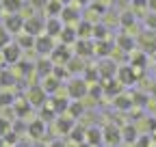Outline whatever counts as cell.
Here are the masks:
<instances>
[{"instance_id":"cell-1","label":"cell","mask_w":156,"mask_h":147,"mask_svg":"<svg viewBox=\"0 0 156 147\" xmlns=\"http://www.w3.org/2000/svg\"><path fill=\"white\" fill-rule=\"evenodd\" d=\"M67 93H69V97H74V100H83V97H87V93H89L87 82L80 80V78L69 80V84H67Z\"/></svg>"},{"instance_id":"cell-2","label":"cell","mask_w":156,"mask_h":147,"mask_svg":"<svg viewBox=\"0 0 156 147\" xmlns=\"http://www.w3.org/2000/svg\"><path fill=\"white\" fill-rule=\"evenodd\" d=\"M46 97H48V93L41 89V84H33L28 89V93H26V102L30 106H44L46 104Z\"/></svg>"},{"instance_id":"cell-3","label":"cell","mask_w":156,"mask_h":147,"mask_svg":"<svg viewBox=\"0 0 156 147\" xmlns=\"http://www.w3.org/2000/svg\"><path fill=\"white\" fill-rule=\"evenodd\" d=\"M44 28H46V22L41 20V17H37V15L28 17V20L24 22V32L26 35H33V37H39V35L44 32Z\"/></svg>"},{"instance_id":"cell-4","label":"cell","mask_w":156,"mask_h":147,"mask_svg":"<svg viewBox=\"0 0 156 147\" xmlns=\"http://www.w3.org/2000/svg\"><path fill=\"white\" fill-rule=\"evenodd\" d=\"M2 54H5V61L9 65H15V63H20V59H22V48L17 43H9V46L2 48Z\"/></svg>"},{"instance_id":"cell-5","label":"cell","mask_w":156,"mask_h":147,"mask_svg":"<svg viewBox=\"0 0 156 147\" xmlns=\"http://www.w3.org/2000/svg\"><path fill=\"white\" fill-rule=\"evenodd\" d=\"M35 50H37L39 54H50V52L54 50V46H52V37H48L46 32L39 35L37 39H35Z\"/></svg>"},{"instance_id":"cell-6","label":"cell","mask_w":156,"mask_h":147,"mask_svg":"<svg viewBox=\"0 0 156 147\" xmlns=\"http://www.w3.org/2000/svg\"><path fill=\"white\" fill-rule=\"evenodd\" d=\"M117 76H119V84H132V82H136V71H134V67L130 65H126V67H119L117 69Z\"/></svg>"},{"instance_id":"cell-7","label":"cell","mask_w":156,"mask_h":147,"mask_svg":"<svg viewBox=\"0 0 156 147\" xmlns=\"http://www.w3.org/2000/svg\"><path fill=\"white\" fill-rule=\"evenodd\" d=\"M5 28H7L9 32H20V30L24 28L22 15H20V13H11V15L7 17V22H5Z\"/></svg>"},{"instance_id":"cell-8","label":"cell","mask_w":156,"mask_h":147,"mask_svg":"<svg viewBox=\"0 0 156 147\" xmlns=\"http://www.w3.org/2000/svg\"><path fill=\"white\" fill-rule=\"evenodd\" d=\"M102 136H104V141L108 143V145H117L119 143V138H122V130L117 125H106L104 130H102Z\"/></svg>"},{"instance_id":"cell-9","label":"cell","mask_w":156,"mask_h":147,"mask_svg":"<svg viewBox=\"0 0 156 147\" xmlns=\"http://www.w3.org/2000/svg\"><path fill=\"white\" fill-rule=\"evenodd\" d=\"M139 43H141V48L145 52H156V35H152L150 30L141 32L139 35Z\"/></svg>"},{"instance_id":"cell-10","label":"cell","mask_w":156,"mask_h":147,"mask_svg":"<svg viewBox=\"0 0 156 147\" xmlns=\"http://www.w3.org/2000/svg\"><path fill=\"white\" fill-rule=\"evenodd\" d=\"M56 130H58V134H69L74 130V117L58 115L56 117Z\"/></svg>"},{"instance_id":"cell-11","label":"cell","mask_w":156,"mask_h":147,"mask_svg":"<svg viewBox=\"0 0 156 147\" xmlns=\"http://www.w3.org/2000/svg\"><path fill=\"white\" fill-rule=\"evenodd\" d=\"M85 141H87L89 145H93V147L102 145V141H104L102 130H100V128H87V132H85Z\"/></svg>"},{"instance_id":"cell-12","label":"cell","mask_w":156,"mask_h":147,"mask_svg":"<svg viewBox=\"0 0 156 147\" xmlns=\"http://www.w3.org/2000/svg\"><path fill=\"white\" fill-rule=\"evenodd\" d=\"M61 84H63V82L58 80L56 76H52V74H50V76H46V78H44V82H41V89L46 91V93L54 95L56 91H58V87H61Z\"/></svg>"},{"instance_id":"cell-13","label":"cell","mask_w":156,"mask_h":147,"mask_svg":"<svg viewBox=\"0 0 156 147\" xmlns=\"http://www.w3.org/2000/svg\"><path fill=\"white\" fill-rule=\"evenodd\" d=\"M63 30V22L58 20V17H48V22H46V35L48 37H56V35H61Z\"/></svg>"},{"instance_id":"cell-14","label":"cell","mask_w":156,"mask_h":147,"mask_svg":"<svg viewBox=\"0 0 156 147\" xmlns=\"http://www.w3.org/2000/svg\"><path fill=\"white\" fill-rule=\"evenodd\" d=\"M78 20H80V13H78L74 7H63V11H61V22L72 24V22H78Z\"/></svg>"},{"instance_id":"cell-15","label":"cell","mask_w":156,"mask_h":147,"mask_svg":"<svg viewBox=\"0 0 156 147\" xmlns=\"http://www.w3.org/2000/svg\"><path fill=\"white\" fill-rule=\"evenodd\" d=\"M117 48L119 50H124V52H130V50H134V37H130V35H119L117 37Z\"/></svg>"},{"instance_id":"cell-16","label":"cell","mask_w":156,"mask_h":147,"mask_svg":"<svg viewBox=\"0 0 156 147\" xmlns=\"http://www.w3.org/2000/svg\"><path fill=\"white\" fill-rule=\"evenodd\" d=\"M52 69H54V61H46V59H41L37 63V74L41 78H46V76H50L52 74Z\"/></svg>"},{"instance_id":"cell-17","label":"cell","mask_w":156,"mask_h":147,"mask_svg":"<svg viewBox=\"0 0 156 147\" xmlns=\"http://www.w3.org/2000/svg\"><path fill=\"white\" fill-rule=\"evenodd\" d=\"M28 132H30L35 138H41V136H44V132H46V123H44L41 119H35V121L28 125Z\"/></svg>"},{"instance_id":"cell-18","label":"cell","mask_w":156,"mask_h":147,"mask_svg":"<svg viewBox=\"0 0 156 147\" xmlns=\"http://www.w3.org/2000/svg\"><path fill=\"white\" fill-rule=\"evenodd\" d=\"M98 74H104V76H106V80L113 76V74H117V67L113 65V61H102L100 65H98Z\"/></svg>"},{"instance_id":"cell-19","label":"cell","mask_w":156,"mask_h":147,"mask_svg":"<svg viewBox=\"0 0 156 147\" xmlns=\"http://www.w3.org/2000/svg\"><path fill=\"white\" fill-rule=\"evenodd\" d=\"M69 117H74V119H78V117H80V115H85V104H83V100H76L74 104H69Z\"/></svg>"},{"instance_id":"cell-20","label":"cell","mask_w":156,"mask_h":147,"mask_svg":"<svg viewBox=\"0 0 156 147\" xmlns=\"http://www.w3.org/2000/svg\"><path fill=\"white\" fill-rule=\"evenodd\" d=\"M61 39L65 41V46L74 43V41L78 39V35H76V28H72V26H63V30H61Z\"/></svg>"},{"instance_id":"cell-21","label":"cell","mask_w":156,"mask_h":147,"mask_svg":"<svg viewBox=\"0 0 156 147\" xmlns=\"http://www.w3.org/2000/svg\"><path fill=\"white\" fill-rule=\"evenodd\" d=\"M93 26H95V24L83 20L80 24H78V28H76V35H78V37H91V35H93Z\"/></svg>"},{"instance_id":"cell-22","label":"cell","mask_w":156,"mask_h":147,"mask_svg":"<svg viewBox=\"0 0 156 147\" xmlns=\"http://www.w3.org/2000/svg\"><path fill=\"white\" fill-rule=\"evenodd\" d=\"M46 13L50 15V17H56V15H61V11H63V5L58 2V0H50V2H46Z\"/></svg>"},{"instance_id":"cell-23","label":"cell","mask_w":156,"mask_h":147,"mask_svg":"<svg viewBox=\"0 0 156 147\" xmlns=\"http://www.w3.org/2000/svg\"><path fill=\"white\" fill-rule=\"evenodd\" d=\"M139 130H136V125H126V128H122V138H126V141H136L139 138V134H136Z\"/></svg>"},{"instance_id":"cell-24","label":"cell","mask_w":156,"mask_h":147,"mask_svg":"<svg viewBox=\"0 0 156 147\" xmlns=\"http://www.w3.org/2000/svg\"><path fill=\"white\" fill-rule=\"evenodd\" d=\"M85 132H87V128H83V125H74V130L69 132V136H72V141H76L78 145H80V143L85 141Z\"/></svg>"},{"instance_id":"cell-25","label":"cell","mask_w":156,"mask_h":147,"mask_svg":"<svg viewBox=\"0 0 156 147\" xmlns=\"http://www.w3.org/2000/svg\"><path fill=\"white\" fill-rule=\"evenodd\" d=\"M2 9H7L9 15H11V13H20L22 2H20V0H2Z\"/></svg>"},{"instance_id":"cell-26","label":"cell","mask_w":156,"mask_h":147,"mask_svg":"<svg viewBox=\"0 0 156 147\" xmlns=\"http://www.w3.org/2000/svg\"><path fill=\"white\" fill-rule=\"evenodd\" d=\"M67 69H69V71H80V69H85V59H83V56H74V59H69Z\"/></svg>"},{"instance_id":"cell-27","label":"cell","mask_w":156,"mask_h":147,"mask_svg":"<svg viewBox=\"0 0 156 147\" xmlns=\"http://www.w3.org/2000/svg\"><path fill=\"white\" fill-rule=\"evenodd\" d=\"M35 39L37 37H33V35H22L17 39V46L20 48H35Z\"/></svg>"},{"instance_id":"cell-28","label":"cell","mask_w":156,"mask_h":147,"mask_svg":"<svg viewBox=\"0 0 156 147\" xmlns=\"http://www.w3.org/2000/svg\"><path fill=\"white\" fill-rule=\"evenodd\" d=\"M115 106H117V108H122V110H126V108L132 106V97H130V95H117Z\"/></svg>"},{"instance_id":"cell-29","label":"cell","mask_w":156,"mask_h":147,"mask_svg":"<svg viewBox=\"0 0 156 147\" xmlns=\"http://www.w3.org/2000/svg\"><path fill=\"white\" fill-rule=\"evenodd\" d=\"M93 52H98V54H108V52H113V46L106 43V41H98L95 48H93Z\"/></svg>"},{"instance_id":"cell-30","label":"cell","mask_w":156,"mask_h":147,"mask_svg":"<svg viewBox=\"0 0 156 147\" xmlns=\"http://www.w3.org/2000/svg\"><path fill=\"white\" fill-rule=\"evenodd\" d=\"M93 37H98V39H104V37H106V26L104 24H95L93 26Z\"/></svg>"},{"instance_id":"cell-31","label":"cell","mask_w":156,"mask_h":147,"mask_svg":"<svg viewBox=\"0 0 156 147\" xmlns=\"http://www.w3.org/2000/svg\"><path fill=\"white\" fill-rule=\"evenodd\" d=\"M76 46H78V48H76V50H78V56H83V54L93 52V48H89V41H78Z\"/></svg>"},{"instance_id":"cell-32","label":"cell","mask_w":156,"mask_h":147,"mask_svg":"<svg viewBox=\"0 0 156 147\" xmlns=\"http://www.w3.org/2000/svg\"><path fill=\"white\" fill-rule=\"evenodd\" d=\"M5 46H9V30L0 26V50H2Z\"/></svg>"},{"instance_id":"cell-33","label":"cell","mask_w":156,"mask_h":147,"mask_svg":"<svg viewBox=\"0 0 156 147\" xmlns=\"http://www.w3.org/2000/svg\"><path fill=\"white\" fill-rule=\"evenodd\" d=\"M150 141H152V138H150L147 134H141L139 138L134 141V147H150Z\"/></svg>"},{"instance_id":"cell-34","label":"cell","mask_w":156,"mask_h":147,"mask_svg":"<svg viewBox=\"0 0 156 147\" xmlns=\"http://www.w3.org/2000/svg\"><path fill=\"white\" fill-rule=\"evenodd\" d=\"M145 65V54H134L132 56V67H143Z\"/></svg>"},{"instance_id":"cell-35","label":"cell","mask_w":156,"mask_h":147,"mask_svg":"<svg viewBox=\"0 0 156 147\" xmlns=\"http://www.w3.org/2000/svg\"><path fill=\"white\" fill-rule=\"evenodd\" d=\"M130 97H132V104H141V106L147 104V97H145L143 93H134V95H130Z\"/></svg>"},{"instance_id":"cell-36","label":"cell","mask_w":156,"mask_h":147,"mask_svg":"<svg viewBox=\"0 0 156 147\" xmlns=\"http://www.w3.org/2000/svg\"><path fill=\"white\" fill-rule=\"evenodd\" d=\"M145 24H147L150 28H156V13H150V15L145 17Z\"/></svg>"},{"instance_id":"cell-37","label":"cell","mask_w":156,"mask_h":147,"mask_svg":"<svg viewBox=\"0 0 156 147\" xmlns=\"http://www.w3.org/2000/svg\"><path fill=\"white\" fill-rule=\"evenodd\" d=\"M9 130V121H5V119H0V134H5Z\"/></svg>"},{"instance_id":"cell-38","label":"cell","mask_w":156,"mask_h":147,"mask_svg":"<svg viewBox=\"0 0 156 147\" xmlns=\"http://www.w3.org/2000/svg\"><path fill=\"white\" fill-rule=\"evenodd\" d=\"M13 100H11V95L9 93H2V95H0V104H11Z\"/></svg>"},{"instance_id":"cell-39","label":"cell","mask_w":156,"mask_h":147,"mask_svg":"<svg viewBox=\"0 0 156 147\" xmlns=\"http://www.w3.org/2000/svg\"><path fill=\"white\" fill-rule=\"evenodd\" d=\"M50 147H65V141H58V138H56V141L50 143Z\"/></svg>"},{"instance_id":"cell-40","label":"cell","mask_w":156,"mask_h":147,"mask_svg":"<svg viewBox=\"0 0 156 147\" xmlns=\"http://www.w3.org/2000/svg\"><path fill=\"white\" fill-rule=\"evenodd\" d=\"M147 7H150L152 13H156V0H147Z\"/></svg>"},{"instance_id":"cell-41","label":"cell","mask_w":156,"mask_h":147,"mask_svg":"<svg viewBox=\"0 0 156 147\" xmlns=\"http://www.w3.org/2000/svg\"><path fill=\"white\" fill-rule=\"evenodd\" d=\"M30 2H33V7H41V5L48 2V0H30Z\"/></svg>"},{"instance_id":"cell-42","label":"cell","mask_w":156,"mask_h":147,"mask_svg":"<svg viewBox=\"0 0 156 147\" xmlns=\"http://www.w3.org/2000/svg\"><path fill=\"white\" fill-rule=\"evenodd\" d=\"M152 97H156V82L152 84Z\"/></svg>"},{"instance_id":"cell-43","label":"cell","mask_w":156,"mask_h":147,"mask_svg":"<svg viewBox=\"0 0 156 147\" xmlns=\"http://www.w3.org/2000/svg\"><path fill=\"white\" fill-rule=\"evenodd\" d=\"M78 147H93V145H89V143L85 141V143H80V145H78Z\"/></svg>"},{"instance_id":"cell-44","label":"cell","mask_w":156,"mask_h":147,"mask_svg":"<svg viewBox=\"0 0 156 147\" xmlns=\"http://www.w3.org/2000/svg\"><path fill=\"white\" fill-rule=\"evenodd\" d=\"M78 2H83V5H89V2H91V0H78Z\"/></svg>"},{"instance_id":"cell-45","label":"cell","mask_w":156,"mask_h":147,"mask_svg":"<svg viewBox=\"0 0 156 147\" xmlns=\"http://www.w3.org/2000/svg\"><path fill=\"white\" fill-rule=\"evenodd\" d=\"M58 2H61V5H63V2H72V0H58Z\"/></svg>"},{"instance_id":"cell-46","label":"cell","mask_w":156,"mask_h":147,"mask_svg":"<svg viewBox=\"0 0 156 147\" xmlns=\"http://www.w3.org/2000/svg\"><path fill=\"white\" fill-rule=\"evenodd\" d=\"M154 141H156V134H154Z\"/></svg>"},{"instance_id":"cell-47","label":"cell","mask_w":156,"mask_h":147,"mask_svg":"<svg viewBox=\"0 0 156 147\" xmlns=\"http://www.w3.org/2000/svg\"><path fill=\"white\" fill-rule=\"evenodd\" d=\"M37 147H39V145H37Z\"/></svg>"}]
</instances>
